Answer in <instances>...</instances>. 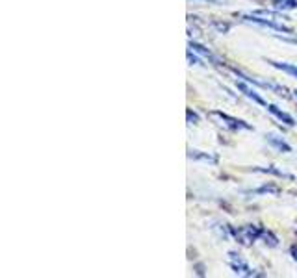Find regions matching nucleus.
Returning a JSON list of instances; mask_svg holds the SVG:
<instances>
[{"label":"nucleus","instance_id":"1","mask_svg":"<svg viewBox=\"0 0 297 278\" xmlns=\"http://www.w3.org/2000/svg\"><path fill=\"white\" fill-rule=\"evenodd\" d=\"M229 232L240 245H251V243H255L256 239L262 237L264 228L258 227V225H247V227H242V228L229 227Z\"/></svg>","mask_w":297,"mask_h":278},{"label":"nucleus","instance_id":"2","mask_svg":"<svg viewBox=\"0 0 297 278\" xmlns=\"http://www.w3.org/2000/svg\"><path fill=\"white\" fill-rule=\"evenodd\" d=\"M243 21L247 23H255V25L266 26V28H271V30H277V32H282V34H294V28L290 26H284L282 23H277V21H271V19H260L258 15H243Z\"/></svg>","mask_w":297,"mask_h":278},{"label":"nucleus","instance_id":"3","mask_svg":"<svg viewBox=\"0 0 297 278\" xmlns=\"http://www.w3.org/2000/svg\"><path fill=\"white\" fill-rule=\"evenodd\" d=\"M229 258H230V267L234 269L236 275H242V277H258V273L255 269H251L242 258H238L236 253H229Z\"/></svg>","mask_w":297,"mask_h":278},{"label":"nucleus","instance_id":"4","mask_svg":"<svg viewBox=\"0 0 297 278\" xmlns=\"http://www.w3.org/2000/svg\"><path fill=\"white\" fill-rule=\"evenodd\" d=\"M212 115L216 117H219L221 121H225L227 123V126H230L232 130H253L251 125H247L245 121H242V119H236V117H230L229 113H223V111H212Z\"/></svg>","mask_w":297,"mask_h":278},{"label":"nucleus","instance_id":"5","mask_svg":"<svg viewBox=\"0 0 297 278\" xmlns=\"http://www.w3.org/2000/svg\"><path fill=\"white\" fill-rule=\"evenodd\" d=\"M236 87H238V89H240L242 93H243L245 97L253 99V101H255L256 104H260V106H264V108H268V102L264 101V99L260 97V95H258V93L253 91V89H251V87H249V85L245 84V80H243V82H236Z\"/></svg>","mask_w":297,"mask_h":278},{"label":"nucleus","instance_id":"6","mask_svg":"<svg viewBox=\"0 0 297 278\" xmlns=\"http://www.w3.org/2000/svg\"><path fill=\"white\" fill-rule=\"evenodd\" d=\"M268 111H270V113H273V115L279 119V121H282V123H284V125H288V126H294V125H296V119L292 117V115H288L286 111L279 110L275 104H268Z\"/></svg>","mask_w":297,"mask_h":278},{"label":"nucleus","instance_id":"7","mask_svg":"<svg viewBox=\"0 0 297 278\" xmlns=\"http://www.w3.org/2000/svg\"><path fill=\"white\" fill-rule=\"evenodd\" d=\"M253 15L271 19V21H286V19H288L282 11H279V9H275V11H271V9H258V11H253Z\"/></svg>","mask_w":297,"mask_h":278},{"label":"nucleus","instance_id":"8","mask_svg":"<svg viewBox=\"0 0 297 278\" xmlns=\"http://www.w3.org/2000/svg\"><path fill=\"white\" fill-rule=\"evenodd\" d=\"M268 143L271 145V147H275V149H277V151H280V152H290V151H292V147H290L286 141H282V139L275 137V135H268Z\"/></svg>","mask_w":297,"mask_h":278},{"label":"nucleus","instance_id":"9","mask_svg":"<svg viewBox=\"0 0 297 278\" xmlns=\"http://www.w3.org/2000/svg\"><path fill=\"white\" fill-rule=\"evenodd\" d=\"M268 63H271L275 69H279V71H284V73H288V75L296 76L297 78V67L296 65H290V63H282V61H273V59H270Z\"/></svg>","mask_w":297,"mask_h":278},{"label":"nucleus","instance_id":"10","mask_svg":"<svg viewBox=\"0 0 297 278\" xmlns=\"http://www.w3.org/2000/svg\"><path fill=\"white\" fill-rule=\"evenodd\" d=\"M189 49H193V51H197V52H199V54H203L204 58L212 59L214 63H219V61H217V58H216V56H214L212 52L208 51V49H206V47H203V45H199V43L189 41Z\"/></svg>","mask_w":297,"mask_h":278},{"label":"nucleus","instance_id":"11","mask_svg":"<svg viewBox=\"0 0 297 278\" xmlns=\"http://www.w3.org/2000/svg\"><path fill=\"white\" fill-rule=\"evenodd\" d=\"M253 171H258V173H270V175H275V177L279 178H288V180H294V177L292 175H288V173H282V171H279V169L275 167H253Z\"/></svg>","mask_w":297,"mask_h":278},{"label":"nucleus","instance_id":"12","mask_svg":"<svg viewBox=\"0 0 297 278\" xmlns=\"http://www.w3.org/2000/svg\"><path fill=\"white\" fill-rule=\"evenodd\" d=\"M273 6L279 11L284 9H297V0H273Z\"/></svg>","mask_w":297,"mask_h":278},{"label":"nucleus","instance_id":"13","mask_svg":"<svg viewBox=\"0 0 297 278\" xmlns=\"http://www.w3.org/2000/svg\"><path fill=\"white\" fill-rule=\"evenodd\" d=\"M262 239H264V243H266V245H270V247H277V245H279V239H277V237L273 236V234H271V232H270V230H266V228H264Z\"/></svg>","mask_w":297,"mask_h":278},{"label":"nucleus","instance_id":"14","mask_svg":"<svg viewBox=\"0 0 297 278\" xmlns=\"http://www.w3.org/2000/svg\"><path fill=\"white\" fill-rule=\"evenodd\" d=\"M251 193H273V195H277V193H280V189L277 187V185H264V187H258V189L251 191Z\"/></svg>","mask_w":297,"mask_h":278},{"label":"nucleus","instance_id":"15","mask_svg":"<svg viewBox=\"0 0 297 278\" xmlns=\"http://www.w3.org/2000/svg\"><path fill=\"white\" fill-rule=\"evenodd\" d=\"M189 158H193V160H206V161H216V158H212V156H208V154H201V152L197 151H189V154H188Z\"/></svg>","mask_w":297,"mask_h":278},{"label":"nucleus","instance_id":"16","mask_svg":"<svg viewBox=\"0 0 297 278\" xmlns=\"http://www.w3.org/2000/svg\"><path fill=\"white\" fill-rule=\"evenodd\" d=\"M186 117H188V123H189V125H193V123H197V121H199V115H197V113H193L191 110L186 111Z\"/></svg>","mask_w":297,"mask_h":278},{"label":"nucleus","instance_id":"17","mask_svg":"<svg viewBox=\"0 0 297 278\" xmlns=\"http://www.w3.org/2000/svg\"><path fill=\"white\" fill-rule=\"evenodd\" d=\"M188 59H189V63H195V65H203V61L199 58H195L191 52H188Z\"/></svg>","mask_w":297,"mask_h":278},{"label":"nucleus","instance_id":"18","mask_svg":"<svg viewBox=\"0 0 297 278\" xmlns=\"http://www.w3.org/2000/svg\"><path fill=\"white\" fill-rule=\"evenodd\" d=\"M216 28H219L221 32H227L230 28V25H221V23H216Z\"/></svg>","mask_w":297,"mask_h":278},{"label":"nucleus","instance_id":"19","mask_svg":"<svg viewBox=\"0 0 297 278\" xmlns=\"http://www.w3.org/2000/svg\"><path fill=\"white\" fill-rule=\"evenodd\" d=\"M292 256H294V260L297 261V247H292Z\"/></svg>","mask_w":297,"mask_h":278},{"label":"nucleus","instance_id":"20","mask_svg":"<svg viewBox=\"0 0 297 278\" xmlns=\"http://www.w3.org/2000/svg\"><path fill=\"white\" fill-rule=\"evenodd\" d=\"M294 93H296V97H297V89H296V91H294Z\"/></svg>","mask_w":297,"mask_h":278},{"label":"nucleus","instance_id":"21","mask_svg":"<svg viewBox=\"0 0 297 278\" xmlns=\"http://www.w3.org/2000/svg\"><path fill=\"white\" fill-rule=\"evenodd\" d=\"M296 234H297V228H296Z\"/></svg>","mask_w":297,"mask_h":278}]
</instances>
